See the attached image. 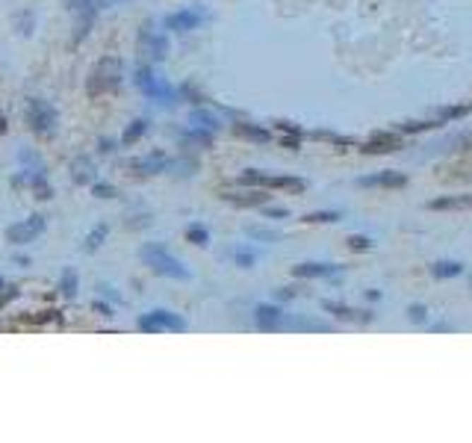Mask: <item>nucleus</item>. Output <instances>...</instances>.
I'll list each match as a JSON object with an SVG mask.
<instances>
[{"label":"nucleus","instance_id":"nucleus-10","mask_svg":"<svg viewBox=\"0 0 472 443\" xmlns=\"http://www.w3.org/2000/svg\"><path fill=\"white\" fill-rule=\"evenodd\" d=\"M98 0H89V4L86 6H80L74 15H77V18H74V45H80L83 39H86L89 36V30H92V24H95V18H98Z\"/></svg>","mask_w":472,"mask_h":443},{"label":"nucleus","instance_id":"nucleus-18","mask_svg":"<svg viewBox=\"0 0 472 443\" xmlns=\"http://www.w3.org/2000/svg\"><path fill=\"white\" fill-rule=\"evenodd\" d=\"M71 177H74V184H92L95 180V163L89 157H77L71 163Z\"/></svg>","mask_w":472,"mask_h":443},{"label":"nucleus","instance_id":"nucleus-27","mask_svg":"<svg viewBox=\"0 0 472 443\" xmlns=\"http://www.w3.org/2000/svg\"><path fill=\"white\" fill-rule=\"evenodd\" d=\"M346 242H348V249H351V252H369V249H372V245H375V242L369 240V237H360V234L348 237Z\"/></svg>","mask_w":472,"mask_h":443},{"label":"nucleus","instance_id":"nucleus-19","mask_svg":"<svg viewBox=\"0 0 472 443\" xmlns=\"http://www.w3.org/2000/svg\"><path fill=\"white\" fill-rule=\"evenodd\" d=\"M254 319H257V325H263V328H275V325L283 319V310H281L278 305H257Z\"/></svg>","mask_w":472,"mask_h":443},{"label":"nucleus","instance_id":"nucleus-22","mask_svg":"<svg viewBox=\"0 0 472 443\" xmlns=\"http://www.w3.org/2000/svg\"><path fill=\"white\" fill-rule=\"evenodd\" d=\"M77 287H80L77 272H74V269H62V275H59V293L65 295V299H74Z\"/></svg>","mask_w":472,"mask_h":443},{"label":"nucleus","instance_id":"nucleus-7","mask_svg":"<svg viewBox=\"0 0 472 443\" xmlns=\"http://www.w3.org/2000/svg\"><path fill=\"white\" fill-rule=\"evenodd\" d=\"M139 331H148V334H157V331H187V319L172 314V310H151V314H142L139 317Z\"/></svg>","mask_w":472,"mask_h":443},{"label":"nucleus","instance_id":"nucleus-21","mask_svg":"<svg viewBox=\"0 0 472 443\" xmlns=\"http://www.w3.org/2000/svg\"><path fill=\"white\" fill-rule=\"evenodd\" d=\"M322 307L331 310L336 319H372V314H360V310H351V307L336 305V302H322Z\"/></svg>","mask_w":472,"mask_h":443},{"label":"nucleus","instance_id":"nucleus-20","mask_svg":"<svg viewBox=\"0 0 472 443\" xmlns=\"http://www.w3.org/2000/svg\"><path fill=\"white\" fill-rule=\"evenodd\" d=\"M431 275L434 278H458V275H464V264H458V260H437L431 266Z\"/></svg>","mask_w":472,"mask_h":443},{"label":"nucleus","instance_id":"nucleus-13","mask_svg":"<svg viewBox=\"0 0 472 443\" xmlns=\"http://www.w3.org/2000/svg\"><path fill=\"white\" fill-rule=\"evenodd\" d=\"M401 145V139L393 134V130H378V134H372L366 139V154H387V151H396V148Z\"/></svg>","mask_w":472,"mask_h":443},{"label":"nucleus","instance_id":"nucleus-32","mask_svg":"<svg viewBox=\"0 0 472 443\" xmlns=\"http://www.w3.org/2000/svg\"><path fill=\"white\" fill-rule=\"evenodd\" d=\"M408 314H411L413 322H425V307H423V305H413V307L408 310Z\"/></svg>","mask_w":472,"mask_h":443},{"label":"nucleus","instance_id":"nucleus-36","mask_svg":"<svg viewBox=\"0 0 472 443\" xmlns=\"http://www.w3.org/2000/svg\"><path fill=\"white\" fill-rule=\"evenodd\" d=\"M0 134H6V124H4V112H0Z\"/></svg>","mask_w":472,"mask_h":443},{"label":"nucleus","instance_id":"nucleus-5","mask_svg":"<svg viewBox=\"0 0 472 443\" xmlns=\"http://www.w3.org/2000/svg\"><path fill=\"white\" fill-rule=\"evenodd\" d=\"M136 47H139V54H142V62H160L168 57V36L163 30H154L151 24H145L139 30V39H136Z\"/></svg>","mask_w":472,"mask_h":443},{"label":"nucleus","instance_id":"nucleus-4","mask_svg":"<svg viewBox=\"0 0 472 443\" xmlns=\"http://www.w3.org/2000/svg\"><path fill=\"white\" fill-rule=\"evenodd\" d=\"M27 124L33 134L39 136H54L59 130V112L54 104H47L45 98H30L27 101Z\"/></svg>","mask_w":472,"mask_h":443},{"label":"nucleus","instance_id":"nucleus-37","mask_svg":"<svg viewBox=\"0 0 472 443\" xmlns=\"http://www.w3.org/2000/svg\"><path fill=\"white\" fill-rule=\"evenodd\" d=\"M0 290H4V278H0Z\"/></svg>","mask_w":472,"mask_h":443},{"label":"nucleus","instance_id":"nucleus-26","mask_svg":"<svg viewBox=\"0 0 472 443\" xmlns=\"http://www.w3.org/2000/svg\"><path fill=\"white\" fill-rule=\"evenodd\" d=\"M187 240L195 242V245H207V242H210V234H207L204 225H189V228H187Z\"/></svg>","mask_w":472,"mask_h":443},{"label":"nucleus","instance_id":"nucleus-25","mask_svg":"<svg viewBox=\"0 0 472 443\" xmlns=\"http://www.w3.org/2000/svg\"><path fill=\"white\" fill-rule=\"evenodd\" d=\"M236 134L248 136V139H257V142H266V139H269V130L254 127V124H236Z\"/></svg>","mask_w":472,"mask_h":443},{"label":"nucleus","instance_id":"nucleus-23","mask_svg":"<svg viewBox=\"0 0 472 443\" xmlns=\"http://www.w3.org/2000/svg\"><path fill=\"white\" fill-rule=\"evenodd\" d=\"M107 234H110V225H95L92 231L86 234V240H83V242H86V245H83V249H86V252H98L100 245H104Z\"/></svg>","mask_w":472,"mask_h":443},{"label":"nucleus","instance_id":"nucleus-12","mask_svg":"<svg viewBox=\"0 0 472 443\" xmlns=\"http://www.w3.org/2000/svg\"><path fill=\"white\" fill-rule=\"evenodd\" d=\"M168 163H172V160H168L163 151H154V154H145V157L130 160V169L139 172V175H157V172L168 169Z\"/></svg>","mask_w":472,"mask_h":443},{"label":"nucleus","instance_id":"nucleus-28","mask_svg":"<svg viewBox=\"0 0 472 443\" xmlns=\"http://www.w3.org/2000/svg\"><path fill=\"white\" fill-rule=\"evenodd\" d=\"M343 216L336 210H322V213H310V216H305V222H340Z\"/></svg>","mask_w":472,"mask_h":443},{"label":"nucleus","instance_id":"nucleus-16","mask_svg":"<svg viewBox=\"0 0 472 443\" xmlns=\"http://www.w3.org/2000/svg\"><path fill=\"white\" fill-rule=\"evenodd\" d=\"M225 199L230 204H240V207H263L269 195L260 189H251V192H225Z\"/></svg>","mask_w":472,"mask_h":443},{"label":"nucleus","instance_id":"nucleus-29","mask_svg":"<svg viewBox=\"0 0 472 443\" xmlns=\"http://www.w3.org/2000/svg\"><path fill=\"white\" fill-rule=\"evenodd\" d=\"M15 24H18L21 36H30V33H33V12H30V9L18 12V18H15Z\"/></svg>","mask_w":472,"mask_h":443},{"label":"nucleus","instance_id":"nucleus-24","mask_svg":"<svg viewBox=\"0 0 472 443\" xmlns=\"http://www.w3.org/2000/svg\"><path fill=\"white\" fill-rule=\"evenodd\" d=\"M142 134H148V122H145V119H136V122H133V124L124 130L122 142H124V145H133V142H136Z\"/></svg>","mask_w":472,"mask_h":443},{"label":"nucleus","instance_id":"nucleus-33","mask_svg":"<svg viewBox=\"0 0 472 443\" xmlns=\"http://www.w3.org/2000/svg\"><path fill=\"white\" fill-rule=\"evenodd\" d=\"M248 234H251V237H257V240H269V242L278 240V234H272V231H257V228H248Z\"/></svg>","mask_w":472,"mask_h":443},{"label":"nucleus","instance_id":"nucleus-31","mask_svg":"<svg viewBox=\"0 0 472 443\" xmlns=\"http://www.w3.org/2000/svg\"><path fill=\"white\" fill-rule=\"evenodd\" d=\"M95 195H98V199H115V187H110V184H95Z\"/></svg>","mask_w":472,"mask_h":443},{"label":"nucleus","instance_id":"nucleus-14","mask_svg":"<svg viewBox=\"0 0 472 443\" xmlns=\"http://www.w3.org/2000/svg\"><path fill=\"white\" fill-rule=\"evenodd\" d=\"M343 266L340 264H298L293 266V275L295 278H328V275H336Z\"/></svg>","mask_w":472,"mask_h":443},{"label":"nucleus","instance_id":"nucleus-17","mask_svg":"<svg viewBox=\"0 0 472 443\" xmlns=\"http://www.w3.org/2000/svg\"><path fill=\"white\" fill-rule=\"evenodd\" d=\"M189 124H192L195 130H204V134H216V130L222 127V122H218L213 112H207V110H192Z\"/></svg>","mask_w":472,"mask_h":443},{"label":"nucleus","instance_id":"nucleus-11","mask_svg":"<svg viewBox=\"0 0 472 443\" xmlns=\"http://www.w3.org/2000/svg\"><path fill=\"white\" fill-rule=\"evenodd\" d=\"M360 187H381V189H401L408 184V175L401 172H378V175H366L358 180Z\"/></svg>","mask_w":472,"mask_h":443},{"label":"nucleus","instance_id":"nucleus-6","mask_svg":"<svg viewBox=\"0 0 472 443\" xmlns=\"http://www.w3.org/2000/svg\"><path fill=\"white\" fill-rule=\"evenodd\" d=\"M242 184H251V187H266V189H293V192H301L307 184L301 177H290V175H266V172H257V169H248L242 172Z\"/></svg>","mask_w":472,"mask_h":443},{"label":"nucleus","instance_id":"nucleus-3","mask_svg":"<svg viewBox=\"0 0 472 443\" xmlns=\"http://www.w3.org/2000/svg\"><path fill=\"white\" fill-rule=\"evenodd\" d=\"M133 83H136L151 101H160V104H175L177 101V89H172L168 80H163L154 69H151V62H142L136 74H133Z\"/></svg>","mask_w":472,"mask_h":443},{"label":"nucleus","instance_id":"nucleus-30","mask_svg":"<svg viewBox=\"0 0 472 443\" xmlns=\"http://www.w3.org/2000/svg\"><path fill=\"white\" fill-rule=\"evenodd\" d=\"M233 257H236V264H240V266H254V260H257V254L254 252H248V249H236L233 252Z\"/></svg>","mask_w":472,"mask_h":443},{"label":"nucleus","instance_id":"nucleus-1","mask_svg":"<svg viewBox=\"0 0 472 443\" xmlns=\"http://www.w3.org/2000/svg\"><path fill=\"white\" fill-rule=\"evenodd\" d=\"M139 260L151 272H157L163 278H175V281H189V278H192V272L187 269V264H183L180 257H175L160 242H145L142 249H139Z\"/></svg>","mask_w":472,"mask_h":443},{"label":"nucleus","instance_id":"nucleus-9","mask_svg":"<svg viewBox=\"0 0 472 443\" xmlns=\"http://www.w3.org/2000/svg\"><path fill=\"white\" fill-rule=\"evenodd\" d=\"M201 21H204V15H201L198 9H180V12H172V15H165V30H172V33H189L195 30Z\"/></svg>","mask_w":472,"mask_h":443},{"label":"nucleus","instance_id":"nucleus-2","mask_svg":"<svg viewBox=\"0 0 472 443\" xmlns=\"http://www.w3.org/2000/svg\"><path fill=\"white\" fill-rule=\"evenodd\" d=\"M124 80V59L115 57V54H107L100 57L92 71H89V80H86V92L95 98V95H107V92H115L122 86Z\"/></svg>","mask_w":472,"mask_h":443},{"label":"nucleus","instance_id":"nucleus-15","mask_svg":"<svg viewBox=\"0 0 472 443\" xmlns=\"http://www.w3.org/2000/svg\"><path fill=\"white\" fill-rule=\"evenodd\" d=\"M428 207H431V210H466V207H472V192H464V195H443V199H434Z\"/></svg>","mask_w":472,"mask_h":443},{"label":"nucleus","instance_id":"nucleus-8","mask_svg":"<svg viewBox=\"0 0 472 443\" xmlns=\"http://www.w3.org/2000/svg\"><path fill=\"white\" fill-rule=\"evenodd\" d=\"M45 216L42 213H33V216H27V219H21V222H15V225H9L6 228V242H12V245H27V242H33L42 231H45Z\"/></svg>","mask_w":472,"mask_h":443},{"label":"nucleus","instance_id":"nucleus-35","mask_svg":"<svg viewBox=\"0 0 472 443\" xmlns=\"http://www.w3.org/2000/svg\"><path fill=\"white\" fill-rule=\"evenodd\" d=\"M266 216H272V219H283V216H286V210H283V207H269V210H266Z\"/></svg>","mask_w":472,"mask_h":443},{"label":"nucleus","instance_id":"nucleus-34","mask_svg":"<svg viewBox=\"0 0 472 443\" xmlns=\"http://www.w3.org/2000/svg\"><path fill=\"white\" fill-rule=\"evenodd\" d=\"M62 4H65V9H69V12H77L80 6H86L89 0H62Z\"/></svg>","mask_w":472,"mask_h":443}]
</instances>
